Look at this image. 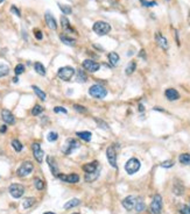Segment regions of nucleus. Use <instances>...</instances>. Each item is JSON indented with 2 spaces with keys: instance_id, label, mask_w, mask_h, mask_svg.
Instances as JSON below:
<instances>
[{
  "instance_id": "f257e3e1",
  "label": "nucleus",
  "mask_w": 190,
  "mask_h": 214,
  "mask_svg": "<svg viewBox=\"0 0 190 214\" xmlns=\"http://www.w3.org/2000/svg\"><path fill=\"white\" fill-rule=\"evenodd\" d=\"M89 94H90L92 98L103 99L107 95V90H106L104 86H102V85L95 84L89 89Z\"/></svg>"
},
{
  "instance_id": "f03ea898",
  "label": "nucleus",
  "mask_w": 190,
  "mask_h": 214,
  "mask_svg": "<svg viewBox=\"0 0 190 214\" xmlns=\"http://www.w3.org/2000/svg\"><path fill=\"white\" fill-rule=\"evenodd\" d=\"M92 29L97 35L103 36V35H106V34L110 33L111 26H110V23L105 22V21H97V22L93 23Z\"/></svg>"
},
{
  "instance_id": "7ed1b4c3",
  "label": "nucleus",
  "mask_w": 190,
  "mask_h": 214,
  "mask_svg": "<svg viewBox=\"0 0 190 214\" xmlns=\"http://www.w3.org/2000/svg\"><path fill=\"white\" fill-rule=\"evenodd\" d=\"M75 73L76 71L72 67H62L58 69L57 76L60 79L64 80V81H69V80H71V78L74 77Z\"/></svg>"
},
{
  "instance_id": "20e7f679",
  "label": "nucleus",
  "mask_w": 190,
  "mask_h": 214,
  "mask_svg": "<svg viewBox=\"0 0 190 214\" xmlns=\"http://www.w3.org/2000/svg\"><path fill=\"white\" fill-rule=\"evenodd\" d=\"M140 166H141V163L138 158H129V160L126 162L125 164V171L127 172L128 174H134L135 172H138L140 170Z\"/></svg>"
},
{
  "instance_id": "39448f33",
  "label": "nucleus",
  "mask_w": 190,
  "mask_h": 214,
  "mask_svg": "<svg viewBox=\"0 0 190 214\" xmlns=\"http://www.w3.org/2000/svg\"><path fill=\"white\" fill-rule=\"evenodd\" d=\"M149 208L152 214H161V212H162V197L160 194H155Z\"/></svg>"
},
{
  "instance_id": "423d86ee",
  "label": "nucleus",
  "mask_w": 190,
  "mask_h": 214,
  "mask_svg": "<svg viewBox=\"0 0 190 214\" xmlns=\"http://www.w3.org/2000/svg\"><path fill=\"white\" fill-rule=\"evenodd\" d=\"M80 144L77 140H75V138H68L66 141V143H64V146H63L62 150L66 155H70L75 149L80 148Z\"/></svg>"
},
{
  "instance_id": "0eeeda50",
  "label": "nucleus",
  "mask_w": 190,
  "mask_h": 214,
  "mask_svg": "<svg viewBox=\"0 0 190 214\" xmlns=\"http://www.w3.org/2000/svg\"><path fill=\"white\" fill-rule=\"evenodd\" d=\"M33 169H34V165H33V163H32V162H29V160H27V162H23V163H22V164L19 166L17 174H18L19 177H26V176H28V174H32Z\"/></svg>"
},
{
  "instance_id": "6e6552de",
  "label": "nucleus",
  "mask_w": 190,
  "mask_h": 214,
  "mask_svg": "<svg viewBox=\"0 0 190 214\" xmlns=\"http://www.w3.org/2000/svg\"><path fill=\"white\" fill-rule=\"evenodd\" d=\"M106 157H107V160L112 168L117 169L118 165H117V151H115L114 146H110V147L106 149Z\"/></svg>"
},
{
  "instance_id": "1a4fd4ad",
  "label": "nucleus",
  "mask_w": 190,
  "mask_h": 214,
  "mask_svg": "<svg viewBox=\"0 0 190 214\" xmlns=\"http://www.w3.org/2000/svg\"><path fill=\"white\" fill-rule=\"evenodd\" d=\"M8 191L13 198H21L25 193V187L21 184H12L8 187Z\"/></svg>"
},
{
  "instance_id": "9d476101",
  "label": "nucleus",
  "mask_w": 190,
  "mask_h": 214,
  "mask_svg": "<svg viewBox=\"0 0 190 214\" xmlns=\"http://www.w3.org/2000/svg\"><path fill=\"white\" fill-rule=\"evenodd\" d=\"M57 178L61 179L64 183H69V184H76L80 182V176L76 174H58Z\"/></svg>"
},
{
  "instance_id": "9b49d317",
  "label": "nucleus",
  "mask_w": 190,
  "mask_h": 214,
  "mask_svg": "<svg viewBox=\"0 0 190 214\" xmlns=\"http://www.w3.org/2000/svg\"><path fill=\"white\" fill-rule=\"evenodd\" d=\"M32 149H33V155H34V158L37 160V163H42V162H43L44 151L42 150V149H41L40 144H39V143H33Z\"/></svg>"
},
{
  "instance_id": "f8f14e48",
  "label": "nucleus",
  "mask_w": 190,
  "mask_h": 214,
  "mask_svg": "<svg viewBox=\"0 0 190 214\" xmlns=\"http://www.w3.org/2000/svg\"><path fill=\"white\" fill-rule=\"evenodd\" d=\"M83 67L85 70H88L89 72H96L100 69V64L92 61V59H85L83 62Z\"/></svg>"
},
{
  "instance_id": "ddd939ff",
  "label": "nucleus",
  "mask_w": 190,
  "mask_h": 214,
  "mask_svg": "<svg viewBox=\"0 0 190 214\" xmlns=\"http://www.w3.org/2000/svg\"><path fill=\"white\" fill-rule=\"evenodd\" d=\"M1 119L7 125H14L15 123V118L12 114V112L8 111V109H2L1 111Z\"/></svg>"
},
{
  "instance_id": "4468645a",
  "label": "nucleus",
  "mask_w": 190,
  "mask_h": 214,
  "mask_svg": "<svg viewBox=\"0 0 190 214\" xmlns=\"http://www.w3.org/2000/svg\"><path fill=\"white\" fill-rule=\"evenodd\" d=\"M135 202H137V198L134 196H128L126 197L124 200H123V206H124L125 210L127 211H131L134 208V206H135Z\"/></svg>"
},
{
  "instance_id": "2eb2a0df",
  "label": "nucleus",
  "mask_w": 190,
  "mask_h": 214,
  "mask_svg": "<svg viewBox=\"0 0 190 214\" xmlns=\"http://www.w3.org/2000/svg\"><path fill=\"white\" fill-rule=\"evenodd\" d=\"M44 20H46L47 26H48L50 29H53V30H56V29H57L56 20H55V18H54L53 15L49 13V12H47V13L44 14Z\"/></svg>"
},
{
  "instance_id": "dca6fc26",
  "label": "nucleus",
  "mask_w": 190,
  "mask_h": 214,
  "mask_svg": "<svg viewBox=\"0 0 190 214\" xmlns=\"http://www.w3.org/2000/svg\"><path fill=\"white\" fill-rule=\"evenodd\" d=\"M155 40H156V43L159 44V47H161L163 50H167L168 49V41H167V39L164 37L162 34H160V33H156L155 34Z\"/></svg>"
},
{
  "instance_id": "f3484780",
  "label": "nucleus",
  "mask_w": 190,
  "mask_h": 214,
  "mask_svg": "<svg viewBox=\"0 0 190 214\" xmlns=\"http://www.w3.org/2000/svg\"><path fill=\"white\" fill-rule=\"evenodd\" d=\"M47 163H48L49 168H50V171H51V174L55 176V177H57L58 176V166L57 164H56V160H55V158L51 156H48L47 157Z\"/></svg>"
},
{
  "instance_id": "a211bd4d",
  "label": "nucleus",
  "mask_w": 190,
  "mask_h": 214,
  "mask_svg": "<svg viewBox=\"0 0 190 214\" xmlns=\"http://www.w3.org/2000/svg\"><path fill=\"white\" fill-rule=\"evenodd\" d=\"M83 171L85 174H91V172H95L96 170H98V162L97 160H93L91 163H86V164L83 165Z\"/></svg>"
},
{
  "instance_id": "6ab92c4d",
  "label": "nucleus",
  "mask_w": 190,
  "mask_h": 214,
  "mask_svg": "<svg viewBox=\"0 0 190 214\" xmlns=\"http://www.w3.org/2000/svg\"><path fill=\"white\" fill-rule=\"evenodd\" d=\"M164 94H166V98L168 99V100H170V101H174V100L180 99V93H178L175 89H167L166 90V92H164Z\"/></svg>"
},
{
  "instance_id": "aec40b11",
  "label": "nucleus",
  "mask_w": 190,
  "mask_h": 214,
  "mask_svg": "<svg viewBox=\"0 0 190 214\" xmlns=\"http://www.w3.org/2000/svg\"><path fill=\"white\" fill-rule=\"evenodd\" d=\"M107 58H109V62H110V64L112 65V67H115V65H118V63H119V55L117 53H110L109 54V56H107Z\"/></svg>"
},
{
  "instance_id": "412c9836",
  "label": "nucleus",
  "mask_w": 190,
  "mask_h": 214,
  "mask_svg": "<svg viewBox=\"0 0 190 214\" xmlns=\"http://www.w3.org/2000/svg\"><path fill=\"white\" fill-rule=\"evenodd\" d=\"M98 177H99V170H96L95 172H91V174H85L84 179L86 183H92Z\"/></svg>"
},
{
  "instance_id": "4be33fe9",
  "label": "nucleus",
  "mask_w": 190,
  "mask_h": 214,
  "mask_svg": "<svg viewBox=\"0 0 190 214\" xmlns=\"http://www.w3.org/2000/svg\"><path fill=\"white\" fill-rule=\"evenodd\" d=\"M76 135H77L80 138H82L83 141H85V142L91 141V138H92V134H91V132H86V130H84V132H77Z\"/></svg>"
},
{
  "instance_id": "5701e85b",
  "label": "nucleus",
  "mask_w": 190,
  "mask_h": 214,
  "mask_svg": "<svg viewBox=\"0 0 190 214\" xmlns=\"http://www.w3.org/2000/svg\"><path fill=\"white\" fill-rule=\"evenodd\" d=\"M76 79H77V81L78 83H86V80H88V76H86V73L84 72V70H77V73H76Z\"/></svg>"
},
{
  "instance_id": "b1692460",
  "label": "nucleus",
  "mask_w": 190,
  "mask_h": 214,
  "mask_svg": "<svg viewBox=\"0 0 190 214\" xmlns=\"http://www.w3.org/2000/svg\"><path fill=\"white\" fill-rule=\"evenodd\" d=\"M80 204V199H77V198H74V199L69 200L68 202H66V205H64V210H70V208H74V207L78 206Z\"/></svg>"
},
{
  "instance_id": "393cba45",
  "label": "nucleus",
  "mask_w": 190,
  "mask_h": 214,
  "mask_svg": "<svg viewBox=\"0 0 190 214\" xmlns=\"http://www.w3.org/2000/svg\"><path fill=\"white\" fill-rule=\"evenodd\" d=\"M60 40L62 41L64 44L70 45V47H74V45L76 44L75 39H71V37H69V36H66V35H61L60 36Z\"/></svg>"
},
{
  "instance_id": "a878e982",
  "label": "nucleus",
  "mask_w": 190,
  "mask_h": 214,
  "mask_svg": "<svg viewBox=\"0 0 190 214\" xmlns=\"http://www.w3.org/2000/svg\"><path fill=\"white\" fill-rule=\"evenodd\" d=\"M34 70L36 71V73H39L41 76H46V67L42 63L40 62H36L34 64Z\"/></svg>"
},
{
  "instance_id": "bb28decb",
  "label": "nucleus",
  "mask_w": 190,
  "mask_h": 214,
  "mask_svg": "<svg viewBox=\"0 0 190 214\" xmlns=\"http://www.w3.org/2000/svg\"><path fill=\"white\" fill-rule=\"evenodd\" d=\"M146 208V205L142 200L141 198H137V202H135V206H134V210L137 211L138 213H140L142 211Z\"/></svg>"
},
{
  "instance_id": "cd10ccee",
  "label": "nucleus",
  "mask_w": 190,
  "mask_h": 214,
  "mask_svg": "<svg viewBox=\"0 0 190 214\" xmlns=\"http://www.w3.org/2000/svg\"><path fill=\"white\" fill-rule=\"evenodd\" d=\"M32 89H33V91L35 92V94L41 99V100H43V101L46 100L47 95H46V93H44V92L40 89V87H37V86H35V85H33V86H32Z\"/></svg>"
},
{
  "instance_id": "c85d7f7f",
  "label": "nucleus",
  "mask_w": 190,
  "mask_h": 214,
  "mask_svg": "<svg viewBox=\"0 0 190 214\" xmlns=\"http://www.w3.org/2000/svg\"><path fill=\"white\" fill-rule=\"evenodd\" d=\"M178 160L180 163L183 165H190V154H181L180 157H178Z\"/></svg>"
},
{
  "instance_id": "c756f323",
  "label": "nucleus",
  "mask_w": 190,
  "mask_h": 214,
  "mask_svg": "<svg viewBox=\"0 0 190 214\" xmlns=\"http://www.w3.org/2000/svg\"><path fill=\"white\" fill-rule=\"evenodd\" d=\"M135 69H137V63L135 62H131L129 64H128L127 67H126V69H125V72H126V75H132L133 72L135 71Z\"/></svg>"
},
{
  "instance_id": "7c9ffc66",
  "label": "nucleus",
  "mask_w": 190,
  "mask_h": 214,
  "mask_svg": "<svg viewBox=\"0 0 190 214\" xmlns=\"http://www.w3.org/2000/svg\"><path fill=\"white\" fill-rule=\"evenodd\" d=\"M35 204V198H26L25 200H23V202H22V206H23V208H29V207H32V206Z\"/></svg>"
},
{
  "instance_id": "2f4dec72",
  "label": "nucleus",
  "mask_w": 190,
  "mask_h": 214,
  "mask_svg": "<svg viewBox=\"0 0 190 214\" xmlns=\"http://www.w3.org/2000/svg\"><path fill=\"white\" fill-rule=\"evenodd\" d=\"M173 190H174L173 192H174L175 194H177V196H182V194H183V192H184V187L182 186L180 183H177V184L174 185V188H173Z\"/></svg>"
},
{
  "instance_id": "473e14b6",
  "label": "nucleus",
  "mask_w": 190,
  "mask_h": 214,
  "mask_svg": "<svg viewBox=\"0 0 190 214\" xmlns=\"http://www.w3.org/2000/svg\"><path fill=\"white\" fill-rule=\"evenodd\" d=\"M57 5H58V8L63 12V14L69 15V14L72 13V9H71L70 6H68V5H62V4H57Z\"/></svg>"
},
{
  "instance_id": "72a5a7b5",
  "label": "nucleus",
  "mask_w": 190,
  "mask_h": 214,
  "mask_svg": "<svg viewBox=\"0 0 190 214\" xmlns=\"http://www.w3.org/2000/svg\"><path fill=\"white\" fill-rule=\"evenodd\" d=\"M61 25H62L63 29L66 30H71V27H70V22L66 16H61Z\"/></svg>"
},
{
  "instance_id": "f704fd0d",
  "label": "nucleus",
  "mask_w": 190,
  "mask_h": 214,
  "mask_svg": "<svg viewBox=\"0 0 190 214\" xmlns=\"http://www.w3.org/2000/svg\"><path fill=\"white\" fill-rule=\"evenodd\" d=\"M12 147L14 148V150L15 151H21L22 149H23V146L21 144V142L19 141V140H13L12 141Z\"/></svg>"
},
{
  "instance_id": "c9c22d12",
  "label": "nucleus",
  "mask_w": 190,
  "mask_h": 214,
  "mask_svg": "<svg viewBox=\"0 0 190 214\" xmlns=\"http://www.w3.org/2000/svg\"><path fill=\"white\" fill-rule=\"evenodd\" d=\"M9 73V67L6 64H0V77H5Z\"/></svg>"
},
{
  "instance_id": "e433bc0d",
  "label": "nucleus",
  "mask_w": 190,
  "mask_h": 214,
  "mask_svg": "<svg viewBox=\"0 0 190 214\" xmlns=\"http://www.w3.org/2000/svg\"><path fill=\"white\" fill-rule=\"evenodd\" d=\"M58 138V134L56 132H49L48 135H47V140L49 142H55Z\"/></svg>"
},
{
  "instance_id": "4c0bfd02",
  "label": "nucleus",
  "mask_w": 190,
  "mask_h": 214,
  "mask_svg": "<svg viewBox=\"0 0 190 214\" xmlns=\"http://www.w3.org/2000/svg\"><path fill=\"white\" fill-rule=\"evenodd\" d=\"M42 112H43V107L40 106V105H35L34 108L32 109V114L34 116H36V115H40Z\"/></svg>"
},
{
  "instance_id": "58836bf2",
  "label": "nucleus",
  "mask_w": 190,
  "mask_h": 214,
  "mask_svg": "<svg viewBox=\"0 0 190 214\" xmlns=\"http://www.w3.org/2000/svg\"><path fill=\"white\" fill-rule=\"evenodd\" d=\"M34 184H35L36 190H39V191H41V190H43L44 183H43V180H42V179H40V178H35V179H34Z\"/></svg>"
},
{
  "instance_id": "ea45409f",
  "label": "nucleus",
  "mask_w": 190,
  "mask_h": 214,
  "mask_svg": "<svg viewBox=\"0 0 190 214\" xmlns=\"http://www.w3.org/2000/svg\"><path fill=\"white\" fill-rule=\"evenodd\" d=\"M14 72H15V75H21V73H23L25 72V65L23 64H18L15 67V69H14Z\"/></svg>"
},
{
  "instance_id": "a19ab883",
  "label": "nucleus",
  "mask_w": 190,
  "mask_h": 214,
  "mask_svg": "<svg viewBox=\"0 0 190 214\" xmlns=\"http://www.w3.org/2000/svg\"><path fill=\"white\" fill-rule=\"evenodd\" d=\"M141 1L142 6L145 7H153V6H156V1H147V0H140Z\"/></svg>"
},
{
  "instance_id": "79ce46f5",
  "label": "nucleus",
  "mask_w": 190,
  "mask_h": 214,
  "mask_svg": "<svg viewBox=\"0 0 190 214\" xmlns=\"http://www.w3.org/2000/svg\"><path fill=\"white\" fill-rule=\"evenodd\" d=\"M95 121L97 122L98 126H99L100 128H103V129H105V130L109 129V125H107L106 122H104V121H103V120H99V119H95Z\"/></svg>"
},
{
  "instance_id": "37998d69",
  "label": "nucleus",
  "mask_w": 190,
  "mask_h": 214,
  "mask_svg": "<svg viewBox=\"0 0 190 214\" xmlns=\"http://www.w3.org/2000/svg\"><path fill=\"white\" fill-rule=\"evenodd\" d=\"M74 108H75L77 112H80V113H88V109H86L84 106H80V105H74Z\"/></svg>"
},
{
  "instance_id": "c03bdc74",
  "label": "nucleus",
  "mask_w": 190,
  "mask_h": 214,
  "mask_svg": "<svg viewBox=\"0 0 190 214\" xmlns=\"http://www.w3.org/2000/svg\"><path fill=\"white\" fill-rule=\"evenodd\" d=\"M54 112L55 113H64V114H66L68 113V111H66L64 107H61V106H56L55 108H54Z\"/></svg>"
},
{
  "instance_id": "a18cd8bd",
  "label": "nucleus",
  "mask_w": 190,
  "mask_h": 214,
  "mask_svg": "<svg viewBox=\"0 0 190 214\" xmlns=\"http://www.w3.org/2000/svg\"><path fill=\"white\" fill-rule=\"evenodd\" d=\"M173 165H174V162H173V160H166L163 163H161V166H162V168H172Z\"/></svg>"
},
{
  "instance_id": "49530a36",
  "label": "nucleus",
  "mask_w": 190,
  "mask_h": 214,
  "mask_svg": "<svg viewBox=\"0 0 190 214\" xmlns=\"http://www.w3.org/2000/svg\"><path fill=\"white\" fill-rule=\"evenodd\" d=\"M11 12H12V13L13 14H15V15H17V16H19V18H20V16H21V13H20V11H19L18 8H17V7H15V6H12V7H11Z\"/></svg>"
},
{
  "instance_id": "de8ad7c7",
  "label": "nucleus",
  "mask_w": 190,
  "mask_h": 214,
  "mask_svg": "<svg viewBox=\"0 0 190 214\" xmlns=\"http://www.w3.org/2000/svg\"><path fill=\"white\" fill-rule=\"evenodd\" d=\"M181 214H190V207L189 206H182V208H181Z\"/></svg>"
},
{
  "instance_id": "09e8293b",
  "label": "nucleus",
  "mask_w": 190,
  "mask_h": 214,
  "mask_svg": "<svg viewBox=\"0 0 190 214\" xmlns=\"http://www.w3.org/2000/svg\"><path fill=\"white\" fill-rule=\"evenodd\" d=\"M34 35H35L36 40H42V37H43V35H42V33H41V30H35V33H34Z\"/></svg>"
},
{
  "instance_id": "8fccbe9b",
  "label": "nucleus",
  "mask_w": 190,
  "mask_h": 214,
  "mask_svg": "<svg viewBox=\"0 0 190 214\" xmlns=\"http://www.w3.org/2000/svg\"><path fill=\"white\" fill-rule=\"evenodd\" d=\"M6 130H7V126L6 125L0 126V133H6Z\"/></svg>"
},
{
  "instance_id": "3c124183",
  "label": "nucleus",
  "mask_w": 190,
  "mask_h": 214,
  "mask_svg": "<svg viewBox=\"0 0 190 214\" xmlns=\"http://www.w3.org/2000/svg\"><path fill=\"white\" fill-rule=\"evenodd\" d=\"M139 56H141L144 59H146V56H145V50H141V51H140V54H139Z\"/></svg>"
},
{
  "instance_id": "603ef678",
  "label": "nucleus",
  "mask_w": 190,
  "mask_h": 214,
  "mask_svg": "<svg viewBox=\"0 0 190 214\" xmlns=\"http://www.w3.org/2000/svg\"><path fill=\"white\" fill-rule=\"evenodd\" d=\"M18 81H19L18 77H14V78H13V83H18Z\"/></svg>"
},
{
  "instance_id": "864d4df0",
  "label": "nucleus",
  "mask_w": 190,
  "mask_h": 214,
  "mask_svg": "<svg viewBox=\"0 0 190 214\" xmlns=\"http://www.w3.org/2000/svg\"><path fill=\"white\" fill-rule=\"evenodd\" d=\"M139 111H144V106H142V105H141V104H140V105H139Z\"/></svg>"
},
{
  "instance_id": "5fc2aeb1",
  "label": "nucleus",
  "mask_w": 190,
  "mask_h": 214,
  "mask_svg": "<svg viewBox=\"0 0 190 214\" xmlns=\"http://www.w3.org/2000/svg\"><path fill=\"white\" fill-rule=\"evenodd\" d=\"M43 214H55V213H53V212H46V213H43Z\"/></svg>"
},
{
  "instance_id": "6e6d98bb",
  "label": "nucleus",
  "mask_w": 190,
  "mask_h": 214,
  "mask_svg": "<svg viewBox=\"0 0 190 214\" xmlns=\"http://www.w3.org/2000/svg\"><path fill=\"white\" fill-rule=\"evenodd\" d=\"M2 1H4V0H0V4H1V2H2Z\"/></svg>"
},
{
  "instance_id": "4d7b16f0",
  "label": "nucleus",
  "mask_w": 190,
  "mask_h": 214,
  "mask_svg": "<svg viewBox=\"0 0 190 214\" xmlns=\"http://www.w3.org/2000/svg\"><path fill=\"white\" fill-rule=\"evenodd\" d=\"M72 214H80V213H72Z\"/></svg>"
},
{
  "instance_id": "13d9d810",
  "label": "nucleus",
  "mask_w": 190,
  "mask_h": 214,
  "mask_svg": "<svg viewBox=\"0 0 190 214\" xmlns=\"http://www.w3.org/2000/svg\"><path fill=\"white\" fill-rule=\"evenodd\" d=\"M167 1H169V0H167Z\"/></svg>"
}]
</instances>
